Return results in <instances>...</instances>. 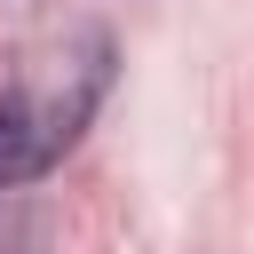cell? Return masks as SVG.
Returning <instances> with one entry per match:
<instances>
[{
	"instance_id": "1",
	"label": "cell",
	"mask_w": 254,
	"mask_h": 254,
	"mask_svg": "<svg viewBox=\"0 0 254 254\" xmlns=\"http://www.w3.org/2000/svg\"><path fill=\"white\" fill-rule=\"evenodd\" d=\"M103 56H111L103 32H79V56H56L16 87H0V183H40L64 159V143L87 127L103 95Z\"/></svg>"
}]
</instances>
